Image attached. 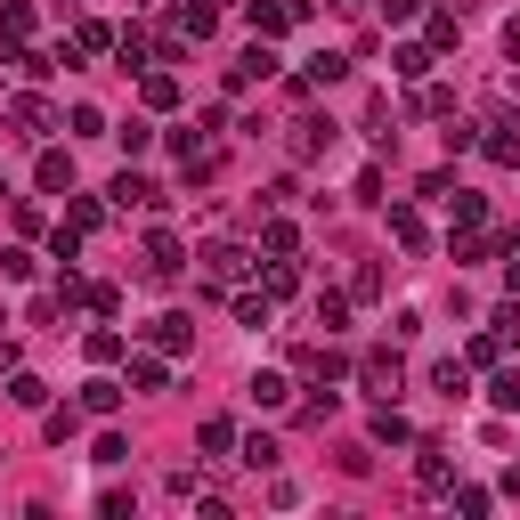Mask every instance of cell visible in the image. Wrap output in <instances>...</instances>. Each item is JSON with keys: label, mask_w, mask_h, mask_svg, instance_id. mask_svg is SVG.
<instances>
[{"label": "cell", "mask_w": 520, "mask_h": 520, "mask_svg": "<svg viewBox=\"0 0 520 520\" xmlns=\"http://www.w3.org/2000/svg\"><path fill=\"white\" fill-rule=\"evenodd\" d=\"M179 269H187V252H179V236H163V228H155V236H147V252H139V277H147V285H171Z\"/></svg>", "instance_id": "cell-1"}, {"label": "cell", "mask_w": 520, "mask_h": 520, "mask_svg": "<svg viewBox=\"0 0 520 520\" xmlns=\"http://www.w3.org/2000/svg\"><path fill=\"white\" fill-rule=\"evenodd\" d=\"M147 342H155V350H171V358H179V350H187V342H195V317H179V309H163V317H155V325H147Z\"/></svg>", "instance_id": "cell-2"}, {"label": "cell", "mask_w": 520, "mask_h": 520, "mask_svg": "<svg viewBox=\"0 0 520 520\" xmlns=\"http://www.w3.org/2000/svg\"><path fill=\"white\" fill-rule=\"evenodd\" d=\"M269 74H277V49H269V41H252V49L228 65V82H236V90H244V82H269Z\"/></svg>", "instance_id": "cell-3"}, {"label": "cell", "mask_w": 520, "mask_h": 520, "mask_svg": "<svg viewBox=\"0 0 520 520\" xmlns=\"http://www.w3.org/2000/svg\"><path fill=\"white\" fill-rule=\"evenodd\" d=\"M325 147H334V122H325V114H301V122H293V155L309 163V155H325Z\"/></svg>", "instance_id": "cell-4"}, {"label": "cell", "mask_w": 520, "mask_h": 520, "mask_svg": "<svg viewBox=\"0 0 520 520\" xmlns=\"http://www.w3.org/2000/svg\"><path fill=\"white\" fill-rule=\"evenodd\" d=\"M244 277V244H212L204 252V285H236Z\"/></svg>", "instance_id": "cell-5"}, {"label": "cell", "mask_w": 520, "mask_h": 520, "mask_svg": "<svg viewBox=\"0 0 520 520\" xmlns=\"http://www.w3.org/2000/svg\"><path fill=\"white\" fill-rule=\"evenodd\" d=\"M415 488H423V496H447V488H455V464H447L439 447H423V464H415Z\"/></svg>", "instance_id": "cell-6"}, {"label": "cell", "mask_w": 520, "mask_h": 520, "mask_svg": "<svg viewBox=\"0 0 520 520\" xmlns=\"http://www.w3.org/2000/svg\"><path fill=\"white\" fill-rule=\"evenodd\" d=\"M179 33H187V41L220 33V0H179Z\"/></svg>", "instance_id": "cell-7"}, {"label": "cell", "mask_w": 520, "mask_h": 520, "mask_svg": "<svg viewBox=\"0 0 520 520\" xmlns=\"http://www.w3.org/2000/svg\"><path fill=\"white\" fill-rule=\"evenodd\" d=\"M366 390H382V399H390V390H399V350H366Z\"/></svg>", "instance_id": "cell-8"}, {"label": "cell", "mask_w": 520, "mask_h": 520, "mask_svg": "<svg viewBox=\"0 0 520 520\" xmlns=\"http://www.w3.org/2000/svg\"><path fill=\"white\" fill-rule=\"evenodd\" d=\"M244 17H252V33H260V41H277V33L293 25V9H285V0H252Z\"/></svg>", "instance_id": "cell-9"}, {"label": "cell", "mask_w": 520, "mask_h": 520, "mask_svg": "<svg viewBox=\"0 0 520 520\" xmlns=\"http://www.w3.org/2000/svg\"><path fill=\"white\" fill-rule=\"evenodd\" d=\"M195 439H204V464H228V447H236V423H228V415H212V423L195 431Z\"/></svg>", "instance_id": "cell-10"}, {"label": "cell", "mask_w": 520, "mask_h": 520, "mask_svg": "<svg viewBox=\"0 0 520 520\" xmlns=\"http://www.w3.org/2000/svg\"><path fill=\"white\" fill-rule=\"evenodd\" d=\"M106 195H114L122 212H130V204H163V195H155V179H139V171H122V179H114Z\"/></svg>", "instance_id": "cell-11"}, {"label": "cell", "mask_w": 520, "mask_h": 520, "mask_svg": "<svg viewBox=\"0 0 520 520\" xmlns=\"http://www.w3.org/2000/svg\"><path fill=\"white\" fill-rule=\"evenodd\" d=\"M122 390H130V382H106V374H98V382H82V407H90V415H114Z\"/></svg>", "instance_id": "cell-12"}, {"label": "cell", "mask_w": 520, "mask_h": 520, "mask_svg": "<svg viewBox=\"0 0 520 520\" xmlns=\"http://www.w3.org/2000/svg\"><path fill=\"white\" fill-rule=\"evenodd\" d=\"M9 114H17V130H33V139H49V130H57V114H49L41 98H17Z\"/></svg>", "instance_id": "cell-13"}, {"label": "cell", "mask_w": 520, "mask_h": 520, "mask_svg": "<svg viewBox=\"0 0 520 520\" xmlns=\"http://www.w3.org/2000/svg\"><path fill=\"white\" fill-rule=\"evenodd\" d=\"M342 74H350V57H334V49H317L301 82H309V90H325V82H342Z\"/></svg>", "instance_id": "cell-14"}, {"label": "cell", "mask_w": 520, "mask_h": 520, "mask_svg": "<svg viewBox=\"0 0 520 520\" xmlns=\"http://www.w3.org/2000/svg\"><path fill=\"white\" fill-rule=\"evenodd\" d=\"M431 382H439V399H464V390H472V374L455 366V358H439V366H431Z\"/></svg>", "instance_id": "cell-15"}, {"label": "cell", "mask_w": 520, "mask_h": 520, "mask_svg": "<svg viewBox=\"0 0 520 520\" xmlns=\"http://www.w3.org/2000/svg\"><path fill=\"white\" fill-rule=\"evenodd\" d=\"M244 464H252V472H277V439L252 431V439H244Z\"/></svg>", "instance_id": "cell-16"}, {"label": "cell", "mask_w": 520, "mask_h": 520, "mask_svg": "<svg viewBox=\"0 0 520 520\" xmlns=\"http://www.w3.org/2000/svg\"><path fill=\"white\" fill-rule=\"evenodd\" d=\"M244 390H252V407H285V374H252Z\"/></svg>", "instance_id": "cell-17"}, {"label": "cell", "mask_w": 520, "mask_h": 520, "mask_svg": "<svg viewBox=\"0 0 520 520\" xmlns=\"http://www.w3.org/2000/svg\"><path fill=\"white\" fill-rule=\"evenodd\" d=\"M114 49H122V74H139V65H147V33H130V25H122Z\"/></svg>", "instance_id": "cell-18"}, {"label": "cell", "mask_w": 520, "mask_h": 520, "mask_svg": "<svg viewBox=\"0 0 520 520\" xmlns=\"http://www.w3.org/2000/svg\"><path fill=\"white\" fill-rule=\"evenodd\" d=\"M9 399H17V407H49V382H41V374H17Z\"/></svg>", "instance_id": "cell-19"}, {"label": "cell", "mask_w": 520, "mask_h": 520, "mask_svg": "<svg viewBox=\"0 0 520 520\" xmlns=\"http://www.w3.org/2000/svg\"><path fill=\"white\" fill-rule=\"evenodd\" d=\"M41 187H74V155L49 147V155H41Z\"/></svg>", "instance_id": "cell-20"}, {"label": "cell", "mask_w": 520, "mask_h": 520, "mask_svg": "<svg viewBox=\"0 0 520 520\" xmlns=\"http://www.w3.org/2000/svg\"><path fill=\"white\" fill-rule=\"evenodd\" d=\"M488 399H496V407H520V374H512V366L488 374Z\"/></svg>", "instance_id": "cell-21"}, {"label": "cell", "mask_w": 520, "mask_h": 520, "mask_svg": "<svg viewBox=\"0 0 520 520\" xmlns=\"http://www.w3.org/2000/svg\"><path fill=\"white\" fill-rule=\"evenodd\" d=\"M488 163H504V171H520V139H512V122L488 139Z\"/></svg>", "instance_id": "cell-22"}, {"label": "cell", "mask_w": 520, "mask_h": 520, "mask_svg": "<svg viewBox=\"0 0 520 520\" xmlns=\"http://www.w3.org/2000/svg\"><path fill=\"white\" fill-rule=\"evenodd\" d=\"M236 317H244L252 334H260V325H269V293H236Z\"/></svg>", "instance_id": "cell-23"}, {"label": "cell", "mask_w": 520, "mask_h": 520, "mask_svg": "<svg viewBox=\"0 0 520 520\" xmlns=\"http://www.w3.org/2000/svg\"><path fill=\"white\" fill-rule=\"evenodd\" d=\"M390 236H399V244H407V252H415V244H423V220H415V212H407V204H399V212H390Z\"/></svg>", "instance_id": "cell-24"}, {"label": "cell", "mask_w": 520, "mask_h": 520, "mask_svg": "<svg viewBox=\"0 0 520 520\" xmlns=\"http://www.w3.org/2000/svg\"><path fill=\"white\" fill-rule=\"evenodd\" d=\"M130 382H139V390H163L171 374H163V358H130Z\"/></svg>", "instance_id": "cell-25"}, {"label": "cell", "mask_w": 520, "mask_h": 520, "mask_svg": "<svg viewBox=\"0 0 520 520\" xmlns=\"http://www.w3.org/2000/svg\"><path fill=\"white\" fill-rule=\"evenodd\" d=\"M342 317H350V301H342V293H317V325H325V334H334Z\"/></svg>", "instance_id": "cell-26"}, {"label": "cell", "mask_w": 520, "mask_h": 520, "mask_svg": "<svg viewBox=\"0 0 520 520\" xmlns=\"http://www.w3.org/2000/svg\"><path fill=\"white\" fill-rule=\"evenodd\" d=\"M390 65H399V74H407V82H423V74H431V49H399V57H390Z\"/></svg>", "instance_id": "cell-27"}, {"label": "cell", "mask_w": 520, "mask_h": 520, "mask_svg": "<svg viewBox=\"0 0 520 520\" xmlns=\"http://www.w3.org/2000/svg\"><path fill=\"white\" fill-rule=\"evenodd\" d=\"M147 106H179V82L171 74H147Z\"/></svg>", "instance_id": "cell-28"}, {"label": "cell", "mask_w": 520, "mask_h": 520, "mask_svg": "<svg viewBox=\"0 0 520 520\" xmlns=\"http://www.w3.org/2000/svg\"><path fill=\"white\" fill-rule=\"evenodd\" d=\"M82 350H90V358H98V366H114V358H122V334H90V342H82Z\"/></svg>", "instance_id": "cell-29"}, {"label": "cell", "mask_w": 520, "mask_h": 520, "mask_svg": "<svg viewBox=\"0 0 520 520\" xmlns=\"http://www.w3.org/2000/svg\"><path fill=\"white\" fill-rule=\"evenodd\" d=\"M504 49H512V57H520V17H512V25H504Z\"/></svg>", "instance_id": "cell-30"}]
</instances>
